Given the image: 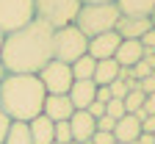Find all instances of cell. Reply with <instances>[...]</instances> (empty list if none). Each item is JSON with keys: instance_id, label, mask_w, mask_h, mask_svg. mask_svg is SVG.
<instances>
[{"instance_id": "obj_12", "label": "cell", "mask_w": 155, "mask_h": 144, "mask_svg": "<svg viewBox=\"0 0 155 144\" xmlns=\"http://www.w3.org/2000/svg\"><path fill=\"white\" fill-rule=\"evenodd\" d=\"M150 28H152L150 17H119V22H116L114 31L122 39H141Z\"/></svg>"}, {"instance_id": "obj_2", "label": "cell", "mask_w": 155, "mask_h": 144, "mask_svg": "<svg viewBox=\"0 0 155 144\" xmlns=\"http://www.w3.org/2000/svg\"><path fill=\"white\" fill-rule=\"evenodd\" d=\"M45 97L47 92L39 80V75L8 72L0 83V108L6 111L11 122H31L33 116H39Z\"/></svg>"}, {"instance_id": "obj_23", "label": "cell", "mask_w": 155, "mask_h": 144, "mask_svg": "<svg viewBox=\"0 0 155 144\" xmlns=\"http://www.w3.org/2000/svg\"><path fill=\"white\" fill-rule=\"evenodd\" d=\"M130 72H133V78L136 80H141V78H147V75H152V64H150V61H139V64H133L130 67Z\"/></svg>"}, {"instance_id": "obj_16", "label": "cell", "mask_w": 155, "mask_h": 144, "mask_svg": "<svg viewBox=\"0 0 155 144\" xmlns=\"http://www.w3.org/2000/svg\"><path fill=\"white\" fill-rule=\"evenodd\" d=\"M119 64H116V61L114 58H103V61H97V64H94V83L97 86H108V83H114V80L116 78H119Z\"/></svg>"}, {"instance_id": "obj_14", "label": "cell", "mask_w": 155, "mask_h": 144, "mask_svg": "<svg viewBox=\"0 0 155 144\" xmlns=\"http://www.w3.org/2000/svg\"><path fill=\"white\" fill-rule=\"evenodd\" d=\"M139 133H141V119L136 116V114H125L122 119H116V125H114V139L119 141V144L136 141Z\"/></svg>"}, {"instance_id": "obj_20", "label": "cell", "mask_w": 155, "mask_h": 144, "mask_svg": "<svg viewBox=\"0 0 155 144\" xmlns=\"http://www.w3.org/2000/svg\"><path fill=\"white\" fill-rule=\"evenodd\" d=\"M144 97H147V94H144L141 89H130V92L122 97L125 111H127V114H139V111H141V105H144Z\"/></svg>"}, {"instance_id": "obj_11", "label": "cell", "mask_w": 155, "mask_h": 144, "mask_svg": "<svg viewBox=\"0 0 155 144\" xmlns=\"http://www.w3.org/2000/svg\"><path fill=\"white\" fill-rule=\"evenodd\" d=\"M141 58H144V45L139 39H122L116 53H114V61L119 67H133V64H139Z\"/></svg>"}, {"instance_id": "obj_34", "label": "cell", "mask_w": 155, "mask_h": 144, "mask_svg": "<svg viewBox=\"0 0 155 144\" xmlns=\"http://www.w3.org/2000/svg\"><path fill=\"white\" fill-rule=\"evenodd\" d=\"M81 3H116V0H81Z\"/></svg>"}, {"instance_id": "obj_39", "label": "cell", "mask_w": 155, "mask_h": 144, "mask_svg": "<svg viewBox=\"0 0 155 144\" xmlns=\"http://www.w3.org/2000/svg\"><path fill=\"white\" fill-rule=\"evenodd\" d=\"M114 144H119V141H114Z\"/></svg>"}, {"instance_id": "obj_5", "label": "cell", "mask_w": 155, "mask_h": 144, "mask_svg": "<svg viewBox=\"0 0 155 144\" xmlns=\"http://www.w3.org/2000/svg\"><path fill=\"white\" fill-rule=\"evenodd\" d=\"M89 47V39L78 31V25H64L53 31V58L64 61V64H72L75 58H81Z\"/></svg>"}, {"instance_id": "obj_22", "label": "cell", "mask_w": 155, "mask_h": 144, "mask_svg": "<svg viewBox=\"0 0 155 144\" xmlns=\"http://www.w3.org/2000/svg\"><path fill=\"white\" fill-rule=\"evenodd\" d=\"M105 114L108 116H114V119H122L127 111H125V102L122 100H116V97H111L108 102H105Z\"/></svg>"}, {"instance_id": "obj_15", "label": "cell", "mask_w": 155, "mask_h": 144, "mask_svg": "<svg viewBox=\"0 0 155 144\" xmlns=\"http://www.w3.org/2000/svg\"><path fill=\"white\" fill-rule=\"evenodd\" d=\"M28 128H31V139H33V144H53V141H55V139H53V128H55V122L47 119L45 114L33 116V119L28 122Z\"/></svg>"}, {"instance_id": "obj_10", "label": "cell", "mask_w": 155, "mask_h": 144, "mask_svg": "<svg viewBox=\"0 0 155 144\" xmlns=\"http://www.w3.org/2000/svg\"><path fill=\"white\" fill-rule=\"evenodd\" d=\"M75 105H72V100L69 94H47L45 97V105H42V114L53 122H67L72 116Z\"/></svg>"}, {"instance_id": "obj_13", "label": "cell", "mask_w": 155, "mask_h": 144, "mask_svg": "<svg viewBox=\"0 0 155 144\" xmlns=\"http://www.w3.org/2000/svg\"><path fill=\"white\" fill-rule=\"evenodd\" d=\"M67 94L72 100L75 111L78 108H89L94 102V94H97V83H94V80H72V86H69Z\"/></svg>"}, {"instance_id": "obj_8", "label": "cell", "mask_w": 155, "mask_h": 144, "mask_svg": "<svg viewBox=\"0 0 155 144\" xmlns=\"http://www.w3.org/2000/svg\"><path fill=\"white\" fill-rule=\"evenodd\" d=\"M119 42H122V36L116 33V31L97 33V36H91V39H89V47H86V53H89L94 61L114 58V53H116V47H119Z\"/></svg>"}, {"instance_id": "obj_35", "label": "cell", "mask_w": 155, "mask_h": 144, "mask_svg": "<svg viewBox=\"0 0 155 144\" xmlns=\"http://www.w3.org/2000/svg\"><path fill=\"white\" fill-rule=\"evenodd\" d=\"M8 72H6V67H3V61H0V83H3V78H6Z\"/></svg>"}, {"instance_id": "obj_31", "label": "cell", "mask_w": 155, "mask_h": 144, "mask_svg": "<svg viewBox=\"0 0 155 144\" xmlns=\"http://www.w3.org/2000/svg\"><path fill=\"white\" fill-rule=\"evenodd\" d=\"M114 94H111V89L108 86H97V94H94V100H100V102H108Z\"/></svg>"}, {"instance_id": "obj_41", "label": "cell", "mask_w": 155, "mask_h": 144, "mask_svg": "<svg viewBox=\"0 0 155 144\" xmlns=\"http://www.w3.org/2000/svg\"><path fill=\"white\" fill-rule=\"evenodd\" d=\"M86 144H91V141H86Z\"/></svg>"}, {"instance_id": "obj_30", "label": "cell", "mask_w": 155, "mask_h": 144, "mask_svg": "<svg viewBox=\"0 0 155 144\" xmlns=\"http://www.w3.org/2000/svg\"><path fill=\"white\" fill-rule=\"evenodd\" d=\"M8 125H11V119L6 116V111L0 108V144H3V139H6V130H8Z\"/></svg>"}, {"instance_id": "obj_6", "label": "cell", "mask_w": 155, "mask_h": 144, "mask_svg": "<svg viewBox=\"0 0 155 144\" xmlns=\"http://www.w3.org/2000/svg\"><path fill=\"white\" fill-rule=\"evenodd\" d=\"M36 19L33 0H0V33H14Z\"/></svg>"}, {"instance_id": "obj_28", "label": "cell", "mask_w": 155, "mask_h": 144, "mask_svg": "<svg viewBox=\"0 0 155 144\" xmlns=\"http://www.w3.org/2000/svg\"><path fill=\"white\" fill-rule=\"evenodd\" d=\"M141 133H155V114H147L141 119Z\"/></svg>"}, {"instance_id": "obj_37", "label": "cell", "mask_w": 155, "mask_h": 144, "mask_svg": "<svg viewBox=\"0 0 155 144\" xmlns=\"http://www.w3.org/2000/svg\"><path fill=\"white\" fill-rule=\"evenodd\" d=\"M3 39H6V33H0V47H3Z\"/></svg>"}, {"instance_id": "obj_38", "label": "cell", "mask_w": 155, "mask_h": 144, "mask_svg": "<svg viewBox=\"0 0 155 144\" xmlns=\"http://www.w3.org/2000/svg\"><path fill=\"white\" fill-rule=\"evenodd\" d=\"M69 144H81V141H69Z\"/></svg>"}, {"instance_id": "obj_33", "label": "cell", "mask_w": 155, "mask_h": 144, "mask_svg": "<svg viewBox=\"0 0 155 144\" xmlns=\"http://www.w3.org/2000/svg\"><path fill=\"white\" fill-rule=\"evenodd\" d=\"M139 144H155V136L152 133H139V139H136Z\"/></svg>"}, {"instance_id": "obj_7", "label": "cell", "mask_w": 155, "mask_h": 144, "mask_svg": "<svg viewBox=\"0 0 155 144\" xmlns=\"http://www.w3.org/2000/svg\"><path fill=\"white\" fill-rule=\"evenodd\" d=\"M36 75H39V80H42L47 94H67L72 80H75L72 78V67L64 64V61H55V58H50Z\"/></svg>"}, {"instance_id": "obj_17", "label": "cell", "mask_w": 155, "mask_h": 144, "mask_svg": "<svg viewBox=\"0 0 155 144\" xmlns=\"http://www.w3.org/2000/svg\"><path fill=\"white\" fill-rule=\"evenodd\" d=\"M122 17H150L155 11V0H116Z\"/></svg>"}, {"instance_id": "obj_19", "label": "cell", "mask_w": 155, "mask_h": 144, "mask_svg": "<svg viewBox=\"0 0 155 144\" xmlns=\"http://www.w3.org/2000/svg\"><path fill=\"white\" fill-rule=\"evenodd\" d=\"M94 64H97V61H94L89 53H83L81 58H75L72 64H69V67H72V78H75V80H91V78H94Z\"/></svg>"}, {"instance_id": "obj_36", "label": "cell", "mask_w": 155, "mask_h": 144, "mask_svg": "<svg viewBox=\"0 0 155 144\" xmlns=\"http://www.w3.org/2000/svg\"><path fill=\"white\" fill-rule=\"evenodd\" d=\"M150 22H152V25H155V11H152V14H150Z\"/></svg>"}, {"instance_id": "obj_32", "label": "cell", "mask_w": 155, "mask_h": 144, "mask_svg": "<svg viewBox=\"0 0 155 144\" xmlns=\"http://www.w3.org/2000/svg\"><path fill=\"white\" fill-rule=\"evenodd\" d=\"M141 111H144V114H155V92L144 97V105H141Z\"/></svg>"}, {"instance_id": "obj_29", "label": "cell", "mask_w": 155, "mask_h": 144, "mask_svg": "<svg viewBox=\"0 0 155 144\" xmlns=\"http://www.w3.org/2000/svg\"><path fill=\"white\" fill-rule=\"evenodd\" d=\"M86 111H89V114H91V116L97 119V116H103V114H105V102H100V100H94V102H91V105H89Z\"/></svg>"}, {"instance_id": "obj_3", "label": "cell", "mask_w": 155, "mask_h": 144, "mask_svg": "<svg viewBox=\"0 0 155 144\" xmlns=\"http://www.w3.org/2000/svg\"><path fill=\"white\" fill-rule=\"evenodd\" d=\"M119 8L116 3H83L81 11L75 17V25L86 39L97 36V33H105V31H114L116 22H119Z\"/></svg>"}, {"instance_id": "obj_26", "label": "cell", "mask_w": 155, "mask_h": 144, "mask_svg": "<svg viewBox=\"0 0 155 144\" xmlns=\"http://www.w3.org/2000/svg\"><path fill=\"white\" fill-rule=\"evenodd\" d=\"M139 89H141L144 94H152V92H155V75H147V78H141V80H139Z\"/></svg>"}, {"instance_id": "obj_1", "label": "cell", "mask_w": 155, "mask_h": 144, "mask_svg": "<svg viewBox=\"0 0 155 144\" xmlns=\"http://www.w3.org/2000/svg\"><path fill=\"white\" fill-rule=\"evenodd\" d=\"M50 58H53V28L42 19H31L25 28L6 33L3 47H0V61H3L6 72L36 75Z\"/></svg>"}, {"instance_id": "obj_27", "label": "cell", "mask_w": 155, "mask_h": 144, "mask_svg": "<svg viewBox=\"0 0 155 144\" xmlns=\"http://www.w3.org/2000/svg\"><path fill=\"white\" fill-rule=\"evenodd\" d=\"M139 42H141L147 50H155V25H152V28H150V31H147V33L139 39Z\"/></svg>"}, {"instance_id": "obj_9", "label": "cell", "mask_w": 155, "mask_h": 144, "mask_svg": "<svg viewBox=\"0 0 155 144\" xmlns=\"http://www.w3.org/2000/svg\"><path fill=\"white\" fill-rule=\"evenodd\" d=\"M69 128H72V141L86 144V141L94 136V130H97V119H94L86 108H78V111H72V116H69Z\"/></svg>"}, {"instance_id": "obj_24", "label": "cell", "mask_w": 155, "mask_h": 144, "mask_svg": "<svg viewBox=\"0 0 155 144\" xmlns=\"http://www.w3.org/2000/svg\"><path fill=\"white\" fill-rule=\"evenodd\" d=\"M91 144H114L116 139H114V133H108V130H94V136L89 139Z\"/></svg>"}, {"instance_id": "obj_42", "label": "cell", "mask_w": 155, "mask_h": 144, "mask_svg": "<svg viewBox=\"0 0 155 144\" xmlns=\"http://www.w3.org/2000/svg\"><path fill=\"white\" fill-rule=\"evenodd\" d=\"M152 136H155V133H152Z\"/></svg>"}, {"instance_id": "obj_25", "label": "cell", "mask_w": 155, "mask_h": 144, "mask_svg": "<svg viewBox=\"0 0 155 144\" xmlns=\"http://www.w3.org/2000/svg\"><path fill=\"white\" fill-rule=\"evenodd\" d=\"M114 125H116L114 116H108V114L97 116V130H108V133H114Z\"/></svg>"}, {"instance_id": "obj_4", "label": "cell", "mask_w": 155, "mask_h": 144, "mask_svg": "<svg viewBox=\"0 0 155 144\" xmlns=\"http://www.w3.org/2000/svg\"><path fill=\"white\" fill-rule=\"evenodd\" d=\"M81 0H33V11H36V19L47 22L53 31L55 28H64V25H72L78 11H81Z\"/></svg>"}, {"instance_id": "obj_18", "label": "cell", "mask_w": 155, "mask_h": 144, "mask_svg": "<svg viewBox=\"0 0 155 144\" xmlns=\"http://www.w3.org/2000/svg\"><path fill=\"white\" fill-rule=\"evenodd\" d=\"M3 144H33L28 122H11V125H8V130H6Z\"/></svg>"}, {"instance_id": "obj_21", "label": "cell", "mask_w": 155, "mask_h": 144, "mask_svg": "<svg viewBox=\"0 0 155 144\" xmlns=\"http://www.w3.org/2000/svg\"><path fill=\"white\" fill-rule=\"evenodd\" d=\"M53 139L58 144H69L72 141V128H69V119L67 122H55V128H53Z\"/></svg>"}, {"instance_id": "obj_40", "label": "cell", "mask_w": 155, "mask_h": 144, "mask_svg": "<svg viewBox=\"0 0 155 144\" xmlns=\"http://www.w3.org/2000/svg\"><path fill=\"white\" fill-rule=\"evenodd\" d=\"M53 144H58V141H53Z\"/></svg>"}]
</instances>
